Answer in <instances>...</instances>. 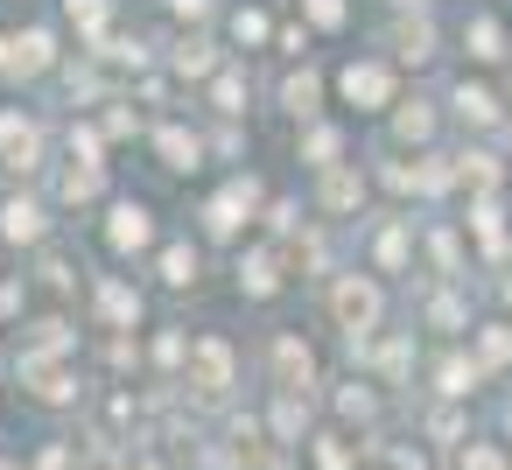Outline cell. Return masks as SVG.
<instances>
[{
  "label": "cell",
  "instance_id": "13",
  "mask_svg": "<svg viewBox=\"0 0 512 470\" xmlns=\"http://www.w3.org/2000/svg\"><path fill=\"white\" fill-rule=\"evenodd\" d=\"M323 99H330V71H316L309 57H302V64H288V78L274 85V106H281L295 127H302V120H316V113H323Z\"/></svg>",
  "mask_w": 512,
  "mask_h": 470
},
{
  "label": "cell",
  "instance_id": "29",
  "mask_svg": "<svg viewBox=\"0 0 512 470\" xmlns=\"http://www.w3.org/2000/svg\"><path fill=\"white\" fill-rule=\"evenodd\" d=\"M505 358H512V330L505 323H484L477 330V372H498Z\"/></svg>",
  "mask_w": 512,
  "mask_h": 470
},
{
  "label": "cell",
  "instance_id": "6",
  "mask_svg": "<svg viewBox=\"0 0 512 470\" xmlns=\"http://www.w3.org/2000/svg\"><path fill=\"white\" fill-rule=\"evenodd\" d=\"M393 71H428L435 57H442V29H435V15L428 8H393V22H386V50H379Z\"/></svg>",
  "mask_w": 512,
  "mask_h": 470
},
{
  "label": "cell",
  "instance_id": "9",
  "mask_svg": "<svg viewBox=\"0 0 512 470\" xmlns=\"http://www.w3.org/2000/svg\"><path fill=\"white\" fill-rule=\"evenodd\" d=\"M155 239H162V225H155V204H141V197H106V246H113L120 260H134V253H155Z\"/></svg>",
  "mask_w": 512,
  "mask_h": 470
},
{
  "label": "cell",
  "instance_id": "19",
  "mask_svg": "<svg viewBox=\"0 0 512 470\" xmlns=\"http://www.w3.org/2000/svg\"><path fill=\"white\" fill-rule=\"evenodd\" d=\"M449 169H456V183H463L470 197H498V183H505V169H498V155H491L484 141H463V148L449 155Z\"/></svg>",
  "mask_w": 512,
  "mask_h": 470
},
{
  "label": "cell",
  "instance_id": "5",
  "mask_svg": "<svg viewBox=\"0 0 512 470\" xmlns=\"http://www.w3.org/2000/svg\"><path fill=\"white\" fill-rule=\"evenodd\" d=\"M260 211H267L260 183H253V176H232V183H218V190L197 204V225H204V239H246Z\"/></svg>",
  "mask_w": 512,
  "mask_h": 470
},
{
  "label": "cell",
  "instance_id": "1",
  "mask_svg": "<svg viewBox=\"0 0 512 470\" xmlns=\"http://www.w3.org/2000/svg\"><path fill=\"white\" fill-rule=\"evenodd\" d=\"M323 309H330V323H337L351 344H365V337H379V323H386V288H379L372 267H344V274H330Z\"/></svg>",
  "mask_w": 512,
  "mask_h": 470
},
{
  "label": "cell",
  "instance_id": "17",
  "mask_svg": "<svg viewBox=\"0 0 512 470\" xmlns=\"http://www.w3.org/2000/svg\"><path fill=\"white\" fill-rule=\"evenodd\" d=\"M281 274H288V260H281L274 239H253V246L239 253V295L267 302V295H281Z\"/></svg>",
  "mask_w": 512,
  "mask_h": 470
},
{
  "label": "cell",
  "instance_id": "16",
  "mask_svg": "<svg viewBox=\"0 0 512 470\" xmlns=\"http://www.w3.org/2000/svg\"><path fill=\"white\" fill-rule=\"evenodd\" d=\"M372 274H407L414 267V218H379V232L365 239Z\"/></svg>",
  "mask_w": 512,
  "mask_h": 470
},
{
  "label": "cell",
  "instance_id": "26",
  "mask_svg": "<svg viewBox=\"0 0 512 470\" xmlns=\"http://www.w3.org/2000/svg\"><path fill=\"white\" fill-rule=\"evenodd\" d=\"M197 267H204V253H197L190 239H169V246L155 253V274H162V288H197Z\"/></svg>",
  "mask_w": 512,
  "mask_h": 470
},
{
  "label": "cell",
  "instance_id": "36",
  "mask_svg": "<svg viewBox=\"0 0 512 470\" xmlns=\"http://www.w3.org/2000/svg\"><path fill=\"white\" fill-rule=\"evenodd\" d=\"M0 50H8V29H0Z\"/></svg>",
  "mask_w": 512,
  "mask_h": 470
},
{
  "label": "cell",
  "instance_id": "8",
  "mask_svg": "<svg viewBox=\"0 0 512 470\" xmlns=\"http://www.w3.org/2000/svg\"><path fill=\"white\" fill-rule=\"evenodd\" d=\"M365 197H372V176L344 155V162H330V169H316V190H309V204H316V218H358L365 211Z\"/></svg>",
  "mask_w": 512,
  "mask_h": 470
},
{
  "label": "cell",
  "instance_id": "11",
  "mask_svg": "<svg viewBox=\"0 0 512 470\" xmlns=\"http://www.w3.org/2000/svg\"><path fill=\"white\" fill-rule=\"evenodd\" d=\"M456 43H463V64H470V71H505V64H512V29H505V15H491V8H477V15L456 29Z\"/></svg>",
  "mask_w": 512,
  "mask_h": 470
},
{
  "label": "cell",
  "instance_id": "10",
  "mask_svg": "<svg viewBox=\"0 0 512 470\" xmlns=\"http://www.w3.org/2000/svg\"><path fill=\"white\" fill-rule=\"evenodd\" d=\"M442 120H456V127H470V134H498V127H505V99H498L484 78H456V85L442 92Z\"/></svg>",
  "mask_w": 512,
  "mask_h": 470
},
{
  "label": "cell",
  "instance_id": "24",
  "mask_svg": "<svg viewBox=\"0 0 512 470\" xmlns=\"http://www.w3.org/2000/svg\"><path fill=\"white\" fill-rule=\"evenodd\" d=\"M274 372H281V393H302V386L316 379V358H309V344H302L295 330L274 337Z\"/></svg>",
  "mask_w": 512,
  "mask_h": 470
},
{
  "label": "cell",
  "instance_id": "25",
  "mask_svg": "<svg viewBox=\"0 0 512 470\" xmlns=\"http://www.w3.org/2000/svg\"><path fill=\"white\" fill-rule=\"evenodd\" d=\"M225 36H232L239 50H267V43H274V15L253 8V0H239V8H225Z\"/></svg>",
  "mask_w": 512,
  "mask_h": 470
},
{
  "label": "cell",
  "instance_id": "15",
  "mask_svg": "<svg viewBox=\"0 0 512 470\" xmlns=\"http://www.w3.org/2000/svg\"><path fill=\"white\" fill-rule=\"evenodd\" d=\"M183 372H190V386H197V393H225V386H232V372H239V358H232V344H225V337H197V344L183 351Z\"/></svg>",
  "mask_w": 512,
  "mask_h": 470
},
{
  "label": "cell",
  "instance_id": "18",
  "mask_svg": "<svg viewBox=\"0 0 512 470\" xmlns=\"http://www.w3.org/2000/svg\"><path fill=\"white\" fill-rule=\"evenodd\" d=\"M295 155L309 162V176L330 169V162H344V120H330V113L302 120V127H295Z\"/></svg>",
  "mask_w": 512,
  "mask_h": 470
},
{
  "label": "cell",
  "instance_id": "35",
  "mask_svg": "<svg viewBox=\"0 0 512 470\" xmlns=\"http://www.w3.org/2000/svg\"><path fill=\"white\" fill-rule=\"evenodd\" d=\"M505 302H512V274H505Z\"/></svg>",
  "mask_w": 512,
  "mask_h": 470
},
{
  "label": "cell",
  "instance_id": "33",
  "mask_svg": "<svg viewBox=\"0 0 512 470\" xmlns=\"http://www.w3.org/2000/svg\"><path fill=\"white\" fill-rule=\"evenodd\" d=\"M337 414H344V421H365V414H372V393H365V386H358V393H337Z\"/></svg>",
  "mask_w": 512,
  "mask_h": 470
},
{
  "label": "cell",
  "instance_id": "22",
  "mask_svg": "<svg viewBox=\"0 0 512 470\" xmlns=\"http://www.w3.org/2000/svg\"><path fill=\"white\" fill-rule=\"evenodd\" d=\"M246 92H253V85H246V71H239L232 57L204 78V99H211V113H218V120H246Z\"/></svg>",
  "mask_w": 512,
  "mask_h": 470
},
{
  "label": "cell",
  "instance_id": "3",
  "mask_svg": "<svg viewBox=\"0 0 512 470\" xmlns=\"http://www.w3.org/2000/svg\"><path fill=\"white\" fill-rule=\"evenodd\" d=\"M57 71H64V36H57L50 22L8 29V50H0V78H8V85H43V78H57Z\"/></svg>",
  "mask_w": 512,
  "mask_h": 470
},
{
  "label": "cell",
  "instance_id": "20",
  "mask_svg": "<svg viewBox=\"0 0 512 470\" xmlns=\"http://www.w3.org/2000/svg\"><path fill=\"white\" fill-rule=\"evenodd\" d=\"M218 64H225V50H218L204 29H183V36H176V50H169V71H176V78H197V85H204Z\"/></svg>",
  "mask_w": 512,
  "mask_h": 470
},
{
  "label": "cell",
  "instance_id": "32",
  "mask_svg": "<svg viewBox=\"0 0 512 470\" xmlns=\"http://www.w3.org/2000/svg\"><path fill=\"white\" fill-rule=\"evenodd\" d=\"M463 470H505V456H498L491 442H470V449H463Z\"/></svg>",
  "mask_w": 512,
  "mask_h": 470
},
{
  "label": "cell",
  "instance_id": "12",
  "mask_svg": "<svg viewBox=\"0 0 512 470\" xmlns=\"http://www.w3.org/2000/svg\"><path fill=\"white\" fill-rule=\"evenodd\" d=\"M50 225H57V211H50V197H36L29 183L0 197V239H8V246H43Z\"/></svg>",
  "mask_w": 512,
  "mask_h": 470
},
{
  "label": "cell",
  "instance_id": "28",
  "mask_svg": "<svg viewBox=\"0 0 512 470\" xmlns=\"http://www.w3.org/2000/svg\"><path fill=\"white\" fill-rule=\"evenodd\" d=\"M64 22H71L85 43H106V29H113V0H64Z\"/></svg>",
  "mask_w": 512,
  "mask_h": 470
},
{
  "label": "cell",
  "instance_id": "2",
  "mask_svg": "<svg viewBox=\"0 0 512 470\" xmlns=\"http://www.w3.org/2000/svg\"><path fill=\"white\" fill-rule=\"evenodd\" d=\"M330 92H337V106H344V113L379 120V113L400 99V71H393L379 50H358V57H344V64L330 71Z\"/></svg>",
  "mask_w": 512,
  "mask_h": 470
},
{
  "label": "cell",
  "instance_id": "34",
  "mask_svg": "<svg viewBox=\"0 0 512 470\" xmlns=\"http://www.w3.org/2000/svg\"><path fill=\"white\" fill-rule=\"evenodd\" d=\"M386 8H428V0H386Z\"/></svg>",
  "mask_w": 512,
  "mask_h": 470
},
{
  "label": "cell",
  "instance_id": "23",
  "mask_svg": "<svg viewBox=\"0 0 512 470\" xmlns=\"http://www.w3.org/2000/svg\"><path fill=\"white\" fill-rule=\"evenodd\" d=\"M92 302H99V323H106V330H134V323H141V295H134L120 274H106V281L92 288Z\"/></svg>",
  "mask_w": 512,
  "mask_h": 470
},
{
  "label": "cell",
  "instance_id": "30",
  "mask_svg": "<svg viewBox=\"0 0 512 470\" xmlns=\"http://www.w3.org/2000/svg\"><path fill=\"white\" fill-rule=\"evenodd\" d=\"M309 43H316V36H309V22H281V29H274V50H281L288 64H302V57H309Z\"/></svg>",
  "mask_w": 512,
  "mask_h": 470
},
{
  "label": "cell",
  "instance_id": "14",
  "mask_svg": "<svg viewBox=\"0 0 512 470\" xmlns=\"http://www.w3.org/2000/svg\"><path fill=\"white\" fill-rule=\"evenodd\" d=\"M148 148H155V162H162L169 176H197V169L211 162V141H204L197 127H183V120H162V127L148 134Z\"/></svg>",
  "mask_w": 512,
  "mask_h": 470
},
{
  "label": "cell",
  "instance_id": "31",
  "mask_svg": "<svg viewBox=\"0 0 512 470\" xmlns=\"http://www.w3.org/2000/svg\"><path fill=\"white\" fill-rule=\"evenodd\" d=\"M169 15H176V22H211L218 0H169Z\"/></svg>",
  "mask_w": 512,
  "mask_h": 470
},
{
  "label": "cell",
  "instance_id": "4",
  "mask_svg": "<svg viewBox=\"0 0 512 470\" xmlns=\"http://www.w3.org/2000/svg\"><path fill=\"white\" fill-rule=\"evenodd\" d=\"M0 169L22 176V183H36V176L50 169V127H43V113L0 106Z\"/></svg>",
  "mask_w": 512,
  "mask_h": 470
},
{
  "label": "cell",
  "instance_id": "27",
  "mask_svg": "<svg viewBox=\"0 0 512 470\" xmlns=\"http://www.w3.org/2000/svg\"><path fill=\"white\" fill-rule=\"evenodd\" d=\"M295 22H309V36H344L351 0H295Z\"/></svg>",
  "mask_w": 512,
  "mask_h": 470
},
{
  "label": "cell",
  "instance_id": "21",
  "mask_svg": "<svg viewBox=\"0 0 512 470\" xmlns=\"http://www.w3.org/2000/svg\"><path fill=\"white\" fill-rule=\"evenodd\" d=\"M106 197V162H85V155H71L64 169H57V204L71 211V204H99Z\"/></svg>",
  "mask_w": 512,
  "mask_h": 470
},
{
  "label": "cell",
  "instance_id": "7",
  "mask_svg": "<svg viewBox=\"0 0 512 470\" xmlns=\"http://www.w3.org/2000/svg\"><path fill=\"white\" fill-rule=\"evenodd\" d=\"M379 120H386L393 155H421V148H435V134H442V99H435V92H400Z\"/></svg>",
  "mask_w": 512,
  "mask_h": 470
}]
</instances>
